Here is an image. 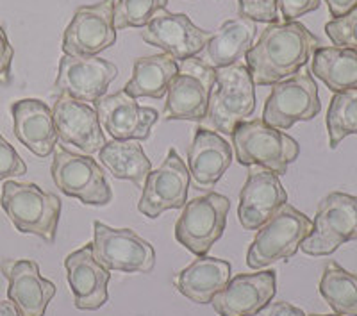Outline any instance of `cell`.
Instances as JSON below:
<instances>
[{
	"mask_svg": "<svg viewBox=\"0 0 357 316\" xmlns=\"http://www.w3.org/2000/svg\"><path fill=\"white\" fill-rule=\"evenodd\" d=\"M320 40L301 22H273L247 52V66L256 86H273L301 72Z\"/></svg>",
	"mask_w": 357,
	"mask_h": 316,
	"instance_id": "1",
	"label": "cell"
},
{
	"mask_svg": "<svg viewBox=\"0 0 357 316\" xmlns=\"http://www.w3.org/2000/svg\"><path fill=\"white\" fill-rule=\"evenodd\" d=\"M0 206L18 232L40 236L47 243L56 241L61 216V199L57 195L41 190L34 183L6 181Z\"/></svg>",
	"mask_w": 357,
	"mask_h": 316,
	"instance_id": "2",
	"label": "cell"
},
{
	"mask_svg": "<svg viewBox=\"0 0 357 316\" xmlns=\"http://www.w3.org/2000/svg\"><path fill=\"white\" fill-rule=\"evenodd\" d=\"M231 136L236 159L243 167H263L284 175L301 154V145L295 138L268 126L263 118L238 123Z\"/></svg>",
	"mask_w": 357,
	"mask_h": 316,
	"instance_id": "3",
	"label": "cell"
},
{
	"mask_svg": "<svg viewBox=\"0 0 357 316\" xmlns=\"http://www.w3.org/2000/svg\"><path fill=\"white\" fill-rule=\"evenodd\" d=\"M256 111V84L245 63L216 68V91L211 93L207 114L202 123L206 129L231 136L236 126Z\"/></svg>",
	"mask_w": 357,
	"mask_h": 316,
	"instance_id": "4",
	"label": "cell"
},
{
	"mask_svg": "<svg viewBox=\"0 0 357 316\" xmlns=\"http://www.w3.org/2000/svg\"><path fill=\"white\" fill-rule=\"evenodd\" d=\"M312 220L291 204H282L272 218L257 229V234L247 252V264L252 270L268 266L280 259H289L311 234Z\"/></svg>",
	"mask_w": 357,
	"mask_h": 316,
	"instance_id": "5",
	"label": "cell"
},
{
	"mask_svg": "<svg viewBox=\"0 0 357 316\" xmlns=\"http://www.w3.org/2000/svg\"><path fill=\"white\" fill-rule=\"evenodd\" d=\"M215 84L216 68L207 65L204 59L190 57L181 61L177 75L168 86L162 118L202 122Z\"/></svg>",
	"mask_w": 357,
	"mask_h": 316,
	"instance_id": "6",
	"label": "cell"
},
{
	"mask_svg": "<svg viewBox=\"0 0 357 316\" xmlns=\"http://www.w3.org/2000/svg\"><path fill=\"white\" fill-rule=\"evenodd\" d=\"M50 174L56 188L86 206H107L113 200L106 172L89 156L75 154L56 145Z\"/></svg>",
	"mask_w": 357,
	"mask_h": 316,
	"instance_id": "7",
	"label": "cell"
},
{
	"mask_svg": "<svg viewBox=\"0 0 357 316\" xmlns=\"http://www.w3.org/2000/svg\"><path fill=\"white\" fill-rule=\"evenodd\" d=\"M231 200L225 195L209 191L186 202L175 223V239L199 257L207 255L227 227Z\"/></svg>",
	"mask_w": 357,
	"mask_h": 316,
	"instance_id": "8",
	"label": "cell"
},
{
	"mask_svg": "<svg viewBox=\"0 0 357 316\" xmlns=\"http://www.w3.org/2000/svg\"><path fill=\"white\" fill-rule=\"evenodd\" d=\"M357 239V197L334 191L320 202L312 231L301 248L307 255H331L343 243Z\"/></svg>",
	"mask_w": 357,
	"mask_h": 316,
	"instance_id": "9",
	"label": "cell"
},
{
	"mask_svg": "<svg viewBox=\"0 0 357 316\" xmlns=\"http://www.w3.org/2000/svg\"><path fill=\"white\" fill-rule=\"evenodd\" d=\"M321 111L318 84L309 70L295 73L272 86L264 102L263 120L279 130H288L296 122H309Z\"/></svg>",
	"mask_w": 357,
	"mask_h": 316,
	"instance_id": "10",
	"label": "cell"
},
{
	"mask_svg": "<svg viewBox=\"0 0 357 316\" xmlns=\"http://www.w3.org/2000/svg\"><path fill=\"white\" fill-rule=\"evenodd\" d=\"M93 255L109 272L149 273L155 266V250L132 229H114L93 222Z\"/></svg>",
	"mask_w": 357,
	"mask_h": 316,
	"instance_id": "11",
	"label": "cell"
},
{
	"mask_svg": "<svg viewBox=\"0 0 357 316\" xmlns=\"http://www.w3.org/2000/svg\"><path fill=\"white\" fill-rule=\"evenodd\" d=\"M116 41L114 0L81 6L63 34V50L68 56H97Z\"/></svg>",
	"mask_w": 357,
	"mask_h": 316,
	"instance_id": "12",
	"label": "cell"
},
{
	"mask_svg": "<svg viewBox=\"0 0 357 316\" xmlns=\"http://www.w3.org/2000/svg\"><path fill=\"white\" fill-rule=\"evenodd\" d=\"M118 77V68L111 61L97 56H65L59 61V72L54 91L68 95L81 102H97L107 93L111 82Z\"/></svg>",
	"mask_w": 357,
	"mask_h": 316,
	"instance_id": "13",
	"label": "cell"
},
{
	"mask_svg": "<svg viewBox=\"0 0 357 316\" xmlns=\"http://www.w3.org/2000/svg\"><path fill=\"white\" fill-rule=\"evenodd\" d=\"M190 170L177 150H168L167 159L158 170H152L143 186L138 211L146 218H158L168 209H181L186 206L190 190Z\"/></svg>",
	"mask_w": 357,
	"mask_h": 316,
	"instance_id": "14",
	"label": "cell"
},
{
	"mask_svg": "<svg viewBox=\"0 0 357 316\" xmlns=\"http://www.w3.org/2000/svg\"><path fill=\"white\" fill-rule=\"evenodd\" d=\"M142 38L145 43L170 54L175 61H184L202 52L213 38V33L197 27L184 13L161 9L146 24L145 31H142Z\"/></svg>",
	"mask_w": 357,
	"mask_h": 316,
	"instance_id": "15",
	"label": "cell"
},
{
	"mask_svg": "<svg viewBox=\"0 0 357 316\" xmlns=\"http://www.w3.org/2000/svg\"><path fill=\"white\" fill-rule=\"evenodd\" d=\"M95 111L100 126L116 142H145L151 138L152 127L159 120V113L154 107H143L123 89L98 98L95 102Z\"/></svg>",
	"mask_w": 357,
	"mask_h": 316,
	"instance_id": "16",
	"label": "cell"
},
{
	"mask_svg": "<svg viewBox=\"0 0 357 316\" xmlns=\"http://www.w3.org/2000/svg\"><path fill=\"white\" fill-rule=\"evenodd\" d=\"M275 293L277 276L273 270L240 273L216 293L211 306L220 316H256L270 306Z\"/></svg>",
	"mask_w": 357,
	"mask_h": 316,
	"instance_id": "17",
	"label": "cell"
},
{
	"mask_svg": "<svg viewBox=\"0 0 357 316\" xmlns=\"http://www.w3.org/2000/svg\"><path fill=\"white\" fill-rule=\"evenodd\" d=\"M52 116L57 138L66 145L77 146L84 154H95L107 143L97 111L88 102L59 95L54 102Z\"/></svg>",
	"mask_w": 357,
	"mask_h": 316,
	"instance_id": "18",
	"label": "cell"
},
{
	"mask_svg": "<svg viewBox=\"0 0 357 316\" xmlns=\"http://www.w3.org/2000/svg\"><path fill=\"white\" fill-rule=\"evenodd\" d=\"M286 202L288 193L280 184L279 175L266 168H252L240 193L238 218L241 227L257 231Z\"/></svg>",
	"mask_w": 357,
	"mask_h": 316,
	"instance_id": "19",
	"label": "cell"
},
{
	"mask_svg": "<svg viewBox=\"0 0 357 316\" xmlns=\"http://www.w3.org/2000/svg\"><path fill=\"white\" fill-rule=\"evenodd\" d=\"M2 273L9 283L8 299L20 316H45L57 286L41 276L40 264L33 259L4 261Z\"/></svg>",
	"mask_w": 357,
	"mask_h": 316,
	"instance_id": "20",
	"label": "cell"
},
{
	"mask_svg": "<svg viewBox=\"0 0 357 316\" xmlns=\"http://www.w3.org/2000/svg\"><path fill=\"white\" fill-rule=\"evenodd\" d=\"M65 268L75 308L81 311H97L106 304L109 299L107 284L111 273L95 259L93 245L88 243L66 255Z\"/></svg>",
	"mask_w": 357,
	"mask_h": 316,
	"instance_id": "21",
	"label": "cell"
},
{
	"mask_svg": "<svg viewBox=\"0 0 357 316\" xmlns=\"http://www.w3.org/2000/svg\"><path fill=\"white\" fill-rule=\"evenodd\" d=\"M232 163V146L218 133L206 127L195 130L188 149L190 186L200 191H211Z\"/></svg>",
	"mask_w": 357,
	"mask_h": 316,
	"instance_id": "22",
	"label": "cell"
},
{
	"mask_svg": "<svg viewBox=\"0 0 357 316\" xmlns=\"http://www.w3.org/2000/svg\"><path fill=\"white\" fill-rule=\"evenodd\" d=\"M11 116L18 142L38 158H49L59 140L49 105L40 98H22L13 102Z\"/></svg>",
	"mask_w": 357,
	"mask_h": 316,
	"instance_id": "23",
	"label": "cell"
},
{
	"mask_svg": "<svg viewBox=\"0 0 357 316\" xmlns=\"http://www.w3.org/2000/svg\"><path fill=\"white\" fill-rule=\"evenodd\" d=\"M231 279V263L229 261L199 255L188 268L175 276V288L181 295L195 304H211L218 292L225 288Z\"/></svg>",
	"mask_w": 357,
	"mask_h": 316,
	"instance_id": "24",
	"label": "cell"
},
{
	"mask_svg": "<svg viewBox=\"0 0 357 316\" xmlns=\"http://www.w3.org/2000/svg\"><path fill=\"white\" fill-rule=\"evenodd\" d=\"M256 31V22L243 17L223 22L206 45L207 52L204 61L213 68H225L240 63L241 57L247 56L248 50L252 49Z\"/></svg>",
	"mask_w": 357,
	"mask_h": 316,
	"instance_id": "25",
	"label": "cell"
},
{
	"mask_svg": "<svg viewBox=\"0 0 357 316\" xmlns=\"http://www.w3.org/2000/svg\"><path fill=\"white\" fill-rule=\"evenodd\" d=\"M178 72V63L170 54H154V56L134 59L132 77L127 82L123 91L132 98L152 97L162 98L167 95L168 86Z\"/></svg>",
	"mask_w": 357,
	"mask_h": 316,
	"instance_id": "26",
	"label": "cell"
},
{
	"mask_svg": "<svg viewBox=\"0 0 357 316\" xmlns=\"http://www.w3.org/2000/svg\"><path fill=\"white\" fill-rule=\"evenodd\" d=\"M311 73L334 91L357 89V50L318 47L312 52Z\"/></svg>",
	"mask_w": 357,
	"mask_h": 316,
	"instance_id": "27",
	"label": "cell"
},
{
	"mask_svg": "<svg viewBox=\"0 0 357 316\" xmlns=\"http://www.w3.org/2000/svg\"><path fill=\"white\" fill-rule=\"evenodd\" d=\"M102 165L109 170L114 179L130 181L136 188H143L146 177L152 172L151 159L143 152V146L136 140L127 142H109L100 150Z\"/></svg>",
	"mask_w": 357,
	"mask_h": 316,
	"instance_id": "28",
	"label": "cell"
},
{
	"mask_svg": "<svg viewBox=\"0 0 357 316\" xmlns=\"http://www.w3.org/2000/svg\"><path fill=\"white\" fill-rule=\"evenodd\" d=\"M320 295L336 315L357 316V276L329 261L320 280Z\"/></svg>",
	"mask_w": 357,
	"mask_h": 316,
	"instance_id": "29",
	"label": "cell"
},
{
	"mask_svg": "<svg viewBox=\"0 0 357 316\" xmlns=\"http://www.w3.org/2000/svg\"><path fill=\"white\" fill-rule=\"evenodd\" d=\"M329 146L337 149L350 134H357V89L334 93L327 111Z\"/></svg>",
	"mask_w": 357,
	"mask_h": 316,
	"instance_id": "30",
	"label": "cell"
},
{
	"mask_svg": "<svg viewBox=\"0 0 357 316\" xmlns=\"http://www.w3.org/2000/svg\"><path fill=\"white\" fill-rule=\"evenodd\" d=\"M168 8V0H118L114 4L116 31L129 27H146L161 9Z\"/></svg>",
	"mask_w": 357,
	"mask_h": 316,
	"instance_id": "31",
	"label": "cell"
},
{
	"mask_svg": "<svg viewBox=\"0 0 357 316\" xmlns=\"http://www.w3.org/2000/svg\"><path fill=\"white\" fill-rule=\"evenodd\" d=\"M325 33L334 47L357 50V8L347 13L345 17L333 18L325 25Z\"/></svg>",
	"mask_w": 357,
	"mask_h": 316,
	"instance_id": "32",
	"label": "cell"
},
{
	"mask_svg": "<svg viewBox=\"0 0 357 316\" xmlns=\"http://www.w3.org/2000/svg\"><path fill=\"white\" fill-rule=\"evenodd\" d=\"M240 17L252 22H279V0H238Z\"/></svg>",
	"mask_w": 357,
	"mask_h": 316,
	"instance_id": "33",
	"label": "cell"
},
{
	"mask_svg": "<svg viewBox=\"0 0 357 316\" xmlns=\"http://www.w3.org/2000/svg\"><path fill=\"white\" fill-rule=\"evenodd\" d=\"M27 174V165L20 158L15 146L0 134V183L6 179L20 177Z\"/></svg>",
	"mask_w": 357,
	"mask_h": 316,
	"instance_id": "34",
	"label": "cell"
},
{
	"mask_svg": "<svg viewBox=\"0 0 357 316\" xmlns=\"http://www.w3.org/2000/svg\"><path fill=\"white\" fill-rule=\"evenodd\" d=\"M321 0H279L280 15L284 22H295L307 13L317 11Z\"/></svg>",
	"mask_w": 357,
	"mask_h": 316,
	"instance_id": "35",
	"label": "cell"
},
{
	"mask_svg": "<svg viewBox=\"0 0 357 316\" xmlns=\"http://www.w3.org/2000/svg\"><path fill=\"white\" fill-rule=\"evenodd\" d=\"M13 57H15V50H13L11 43H9L4 27L0 25V84H11Z\"/></svg>",
	"mask_w": 357,
	"mask_h": 316,
	"instance_id": "36",
	"label": "cell"
},
{
	"mask_svg": "<svg viewBox=\"0 0 357 316\" xmlns=\"http://www.w3.org/2000/svg\"><path fill=\"white\" fill-rule=\"evenodd\" d=\"M263 311V316H307L301 308H295V306L289 304V302H284V300L268 306Z\"/></svg>",
	"mask_w": 357,
	"mask_h": 316,
	"instance_id": "37",
	"label": "cell"
},
{
	"mask_svg": "<svg viewBox=\"0 0 357 316\" xmlns=\"http://www.w3.org/2000/svg\"><path fill=\"white\" fill-rule=\"evenodd\" d=\"M327 6H329L331 17L340 18L345 17L347 13H350L352 9L357 8V0H325Z\"/></svg>",
	"mask_w": 357,
	"mask_h": 316,
	"instance_id": "38",
	"label": "cell"
},
{
	"mask_svg": "<svg viewBox=\"0 0 357 316\" xmlns=\"http://www.w3.org/2000/svg\"><path fill=\"white\" fill-rule=\"evenodd\" d=\"M0 316H20V313H18V309L15 308L11 300L9 302L0 300Z\"/></svg>",
	"mask_w": 357,
	"mask_h": 316,
	"instance_id": "39",
	"label": "cell"
},
{
	"mask_svg": "<svg viewBox=\"0 0 357 316\" xmlns=\"http://www.w3.org/2000/svg\"><path fill=\"white\" fill-rule=\"evenodd\" d=\"M309 316H341V315H336V313H334V315H309Z\"/></svg>",
	"mask_w": 357,
	"mask_h": 316,
	"instance_id": "40",
	"label": "cell"
}]
</instances>
